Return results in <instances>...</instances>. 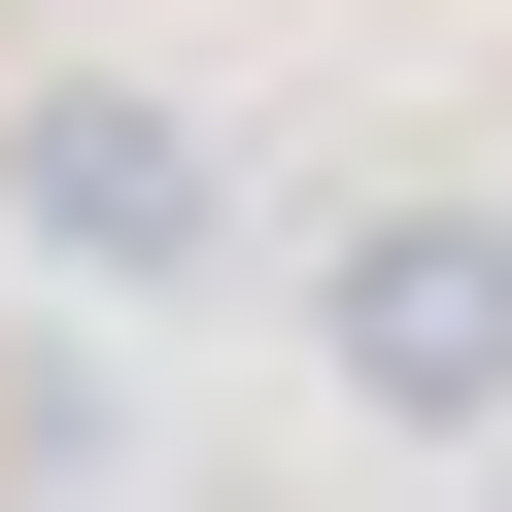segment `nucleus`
Wrapping results in <instances>:
<instances>
[{
	"instance_id": "nucleus-1",
	"label": "nucleus",
	"mask_w": 512,
	"mask_h": 512,
	"mask_svg": "<svg viewBox=\"0 0 512 512\" xmlns=\"http://www.w3.org/2000/svg\"><path fill=\"white\" fill-rule=\"evenodd\" d=\"M308 376H342L376 444H512V205H478V171L308 205Z\"/></svg>"
},
{
	"instance_id": "nucleus-2",
	"label": "nucleus",
	"mask_w": 512,
	"mask_h": 512,
	"mask_svg": "<svg viewBox=\"0 0 512 512\" xmlns=\"http://www.w3.org/2000/svg\"><path fill=\"white\" fill-rule=\"evenodd\" d=\"M0 239H35L69 308H171L205 239H239V171H205V103H137V69H35V103H0Z\"/></svg>"
},
{
	"instance_id": "nucleus-3",
	"label": "nucleus",
	"mask_w": 512,
	"mask_h": 512,
	"mask_svg": "<svg viewBox=\"0 0 512 512\" xmlns=\"http://www.w3.org/2000/svg\"><path fill=\"white\" fill-rule=\"evenodd\" d=\"M0 512H137V410H103L69 308H0Z\"/></svg>"
},
{
	"instance_id": "nucleus-4",
	"label": "nucleus",
	"mask_w": 512,
	"mask_h": 512,
	"mask_svg": "<svg viewBox=\"0 0 512 512\" xmlns=\"http://www.w3.org/2000/svg\"><path fill=\"white\" fill-rule=\"evenodd\" d=\"M478 512H512V444H478Z\"/></svg>"
}]
</instances>
